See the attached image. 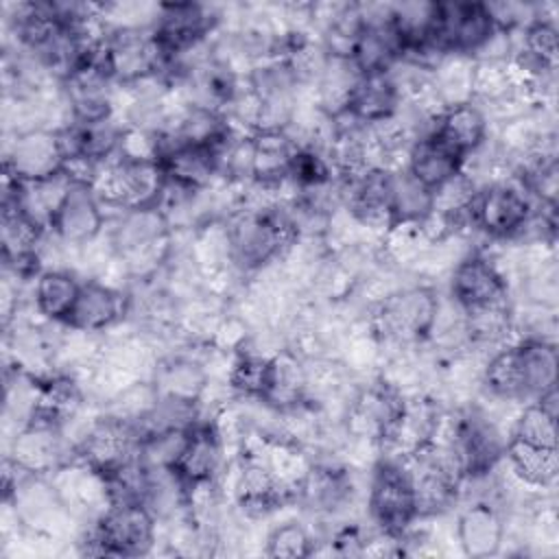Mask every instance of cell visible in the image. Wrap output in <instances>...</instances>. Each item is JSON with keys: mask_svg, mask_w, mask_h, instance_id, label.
<instances>
[{"mask_svg": "<svg viewBox=\"0 0 559 559\" xmlns=\"http://www.w3.org/2000/svg\"><path fill=\"white\" fill-rule=\"evenodd\" d=\"M229 262L240 271H258L297 245L299 227L290 205L264 203L238 210L227 227Z\"/></svg>", "mask_w": 559, "mask_h": 559, "instance_id": "cell-1", "label": "cell"}, {"mask_svg": "<svg viewBox=\"0 0 559 559\" xmlns=\"http://www.w3.org/2000/svg\"><path fill=\"white\" fill-rule=\"evenodd\" d=\"M367 509L382 535L395 539L408 533L419 518L413 483L400 456H386L376 463L369 480Z\"/></svg>", "mask_w": 559, "mask_h": 559, "instance_id": "cell-2", "label": "cell"}, {"mask_svg": "<svg viewBox=\"0 0 559 559\" xmlns=\"http://www.w3.org/2000/svg\"><path fill=\"white\" fill-rule=\"evenodd\" d=\"M441 301L430 286H408L382 297L376 310V332L397 345H417L430 338Z\"/></svg>", "mask_w": 559, "mask_h": 559, "instance_id": "cell-3", "label": "cell"}, {"mask_svg": "<svg viewBox=\"0 0 559 559\" xmlns=\"http://www.w3.org/2000/svg\"><path fill=\"white\" fill-rule=\"evenodd\" d=\"M157 518L144 502L107 504L96 520L87 548L90 555L138 557L146 555L155 544Z\"/></svg>", "mask_w": 559, "mask_h": 559, "instance_id": "cell-4", "label": "cell"}, {"mask_svg": "<svg viewBox=\"0 0 559 559\" xmlns=\"http://www.w3.org/2000/svg\"><path fill=\"white\" fill-rule=\"evenodd\" d=\"M496 33L493 17L483 2H435L428 46L445 55L472 57Z\"/></svg>", "mask_w": 559, "mask_h": 559, "instance_id": "cell-5", "label": "cell"}, {"mask_svg": "<svg viewBox=\"0 0 559 559\" xmlns=\"http://www.w3.org/2000/svg\"><path fill=\"white\" fill-rule=\"evenodd\" d=\"M531 194L524 186L511 181H491L478 186L469 201V223L491 238L520 236L535 214Z\"/></svg>", "mask_w": 559, "mask_h": 559, "instance_id": "cell-6", "label": "cell"}, {"mask_svg": "<svg viewBox=\"0 0 559 559\" xmlns=\"http://www.w3.org/2000/svg\"><path fill=\"white\" fill-rule=\"evenodd\" d=\"M221 17L223 15L214 11V7L199 2L159 4L151 31L164 55V66L205 44L214 28L221 24Z\"/></svg>", "mask_w": 559, "mask_h": 559, "instance_id": "cell-7", "label": "cell"}, {"mask_svg": "<svg viewBox=\"0 0 559 559\" xmlns=\"http://www.w3.org/2000/svg\"><path fill=\"white\" fill-rule=\"evenodd\" d=\"M404 402L402 391L389 380L367 384L347 408V432L356 439L386 445L395 432Z\"/></svg>", "mask_w": 559, "mask_h": 559, "instance_id": "cell-8", "label": "cell"}, {"mask_svg": "<svg viewBox=\"0 0 559 559\" xmlns=\"http://www.w3.org/2000/svg\"><path fill=\"white\" fill-rule=\"evenodd\" d=\"M96 190L90 183L72 181L57 212L52 214L48 231L63 245L85 247L94 242L105 227V212Z\"/></svg>", "mask_w": 559, "mask_h": 559, "instance_id": "cell-9", "label": "cell"}, {"mask_svg": "<svg viewBox=\"0 0 559 559\" xmlns=\"http://www.w3.org/2000/svg\"><path fill=\"white\" fill-rule=\"evenodd\" d=\"M61 85L63 103L72 122L87 124L114 118V79L94 59V55L87 63L68 74Z\"/></svg>", "mask_w": 559, "mask_h": 559, "instance_id": "cell-10", "label": "cell"}, {"mask_svg": "<svg viewBox=\"0 0 559 559\" xmlns=\"http://www.w3.org/2000/svg\"><path fill=\"white\" fill-rule=\"evenodd\" d=\"M450 295L461 310L511 301L502 271L480 253H472L456 262L450 277Z\"/></svg>", "mask_w": 559, "mask_h": 559, "instance_id": "cell-11", "label": "cell"}, {"mask_svg": "<svg viewBox=\"0 0 559 559\" xmlns=\"http://www.w3.org/2000/svg\"><path fill=\"white\" fill-rule=\"evenodd\" d=\"M63 166L57 129H24L15 133L4 157V173L22 181H37L52 177Z\"/></svg>", "mask_w": 559, "mask_h": 559, "instance_id": "cell-12", "label": "cell"}, {"mask_svg": "<svg viewBox=\"0 0 559 559\" xmlns=\"http://www.w3.org/2000/svg\"><path fill=\"white\" fill-rule=\"evenodd\" d=\"M129 310L131 297L122 288L98 280H87L81 284L76 304L63 321V325L74 332L87 334L105 332L118 321H122Z\"/></svg>", "mask_w": 559, "mask_h": 559, "instance_id": "cell-13", "label": "cell"}, {"mask_svg": "<svg viewBox=\"0 0 559 559\" xmlns=\"http://www.w3.org/2000/svg\"><path fill=\"white\" fill-rule=\"evenodd\" d=\"M9 461L35 476L61 469L66 465L63 428L41 419H28L13 437Z\"/></svg>", "mask_w": 559, "mask_h": 559, "instance_id": "cell-14", "label": "cell"}, {"mask_svg": "<svg viewBox=\"0 0 559 559\" xmlns=\"http://www.w3.org/2000/svg\"><path fill=\"white\" fill-rule=\"evenodd\" d=\"M223 430L216 421L199 419L190 430L186 445L173 467V472L179 476V480L188 487L201 485V483H214L221 467H223Z\"/></svg>", "mask_w": 559, "mask_h": 559, "instance_id": "cell-15", "label": "cell"}, {"mask_svg": "<svg viewBox=\"0 0 559 559\" xmlns=\"http://www.w3.org/2000/svg\"><path fill=\"white\" fill-rule=\"evenodd\" d=\"M487 127L485 111L474 100H465L443 107L426 133H432L465 162L469 153L487 142Z\"/></svg>", "mask_w": 559, "mask_h": 559, "instance_id": "cell-16", "label": "cell"}, {"mask_svg": "<svg viewBox=\"0 0 559 559\" xmlns=\"http://www.w3.org/2000/svg\"><path fill=\"white\" fill-rule=\"evenodd\" d=\"M400 105L402 94L391 70L369 72L358 74L343 114L352 116L360 124H376L380 120L395 116L400 111Z\"/></svg>", "mask_w": 559, "mask_h": 559, "instance_id": "cell-17", "label": "cell"}, {"mask_svg": "<svg viewBox=\"0 0 559 559\" xmlns=\"http://www.w3.org/2000/svg\"><path fill=\"white\" fill-rule=\"evenodd\" d=\"M456 539L467 557H491L504 542V520L491 500L469 502L456 518Z\"/></svg>", "mask_w": 559, "mask_h": 559, "instance_id": "cell-18", "label": "cell"}, {"mask_svg": "<svg viewBox=\"0 0 559 559\" xmlns=\"http://www.w3.org/2000/svg\"><path fill=\"white\" fill-rule=\"evenodd\" d=\"M308 367L293 352H277L269 358V376L262 400L275 413H290L306 402Z\"/></svg>", "mask_w": 559, "mask_h": 559, "instance_id": "cell-19", "label": "cell"}, {"mask_svg": "<svg viewBox=\"0 0 559 559\" xmlns=\"http://www.w3.org/2000/svg\"><path fill=\"white\" fill-rule=\"evenodd\" d=\"M299 142L288 131L251 133V183L262 188L282 186Z\"/></svg>", "mask_w": 559, "mask_h": 559, "instance_id": "cell-20", "label": "cell"}, {"mask_svg": "<svg viewBox=\"0 0 559 559\" xmlns=\"http://www.w3.org/2000/svg\"><path fill=\"white\" fill-rule=\"evenodd\" d=\"M157 397L197 402L203 397L210 376L205 367L190 356H168L155 362L151 380Z\"/></svg>", "mask_w": 559, "mask_h": 559, "instance_id": "cell-21", "label": "cell"}, {"mask_svg": "<svg viewBox=\"0 0 559 559\" xmlns=\"http://www.w3.org/2000/svg\"><path fill=\"white\" fill-rule=\"evenodd\" d=\"M406 170L426 188L435 190L463 168V157L439 142L432 133H421L406 153Z\"/></svg>", "mask_w": 559, "mask_h": 559, "instance_id": "cell-22", "label": "cell"}, {"mask_svg": "<svg viewBox=\"0 0 559 559\" xmlns=\"http://www.w3.org/2000/svg\"><path fill=\"white\" fill-rule=\"evenodd\" d=\"M504 459L515 474L518 480L531 487H552L559 472V454L557 448L535 445L515 437L507 439Z\"/></svg>", "mask_w": 559, "mask_h": 559, "instance_id": "cell-23", "label": "cell"}, {"mask_svg": "<svg viewBox=\"0 0 559 559\" xmlns=\"http://www.w3.org/2000/svg\"><path fill=\"white\" fill-rule=\"evenodd\" d=\"M81 284L83 282H79L76 275L66 269L41 271L33 288L35 310L52 323H63L76 304Z\"/></svg>", "mask_w": 559, "mask_h": 559, "instance_id": "cell-24", "label": "cell"}, {"mask_svg": "<svg viewBox=\"0 0 559 559\" xmlns=\"http://www.w3.org/2000/svg\"><path fill=\"white\" fill-rule=\"evenodd\" d=\"M483 384L493 397L504 402L531 400L526 373H524V360L518 343L498 349L487 360V365L483 367Z\"/></svg>", "mask_w": 559, "mask_h": 559, "instance_id": "cell-25", "label": "cell"}, {"mask_svg": "<svg viewBox=\"0 0 559 559\" xmlns=\"http://www.w3.org/2000/svg\"><path fill=\"white\" fill-rule=\"evenodd\" d=\"M391 214L393 225H417L432 214V190L406 168H391Z\"/></svg>", "mask_w": 559, "mask_h": 559, "instance_id": "cell-26", "label": "cell"}, {"mask_svg": "<svg viewBox=\"0 0 559 559\" xmlns=\"http://www.w3.org/2000/svg\"><path fill=\"white\" fill-rule=\"evenodd\" d=\"M509 437H515L535 445L557 448V415H550L546 408H542L533 400L515 417L513 430Z\"/></svg>", "mask_w": 559, "mask_h": 559, "instance_id": "cell-27", "label": "cell"}, {"mask_svg": "<svg viewBox=\"0 0 559 559\" xmlns=\"http://www.w3.org/2000/svg\"><path fill=\"white\" fill-rule=\"evenodd\" d=\"M269 358L271 356H262L253 352L240 354L229 369V376H227L229 386L245 397L262 400L266 376H269Z\"/></svg>", "mask_w": 559, "mask_h": 559, "instance_id": "cell-28", "label": "cell"}, {"mask_svg": "<svg viewBox=\"0 0 559 559\" xmlns=\"http://www.w3.org/2000/svg\"><path fill=\"white\" fill-rule=\"evenodd\" d=\"M312 552V537L299 522H284L266 537V555L271 557H306Z\"/></svg>", "mask_w": 559, "mask_h": 559, "instance_id": "cell-29", "label": "cell"}]
</instances>
